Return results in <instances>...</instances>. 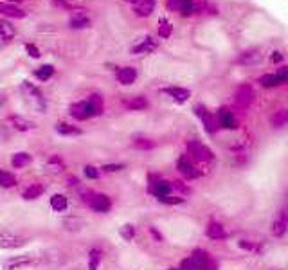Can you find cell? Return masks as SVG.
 <instances>
[{
  "mask_svg": "<svg viewBox=\"0 0 288 270\" xmlns=\"http://www.w3.org/2000/svg\"><path fill=\"white\" fill-rule=\"evenodd\" d=\"M286 227H288V216L286 214H281L278 220L274 222V227H272V234L274 236H283L286 232Z\"/></svg>",
  "mask_w": 288,
  "mask_h": 270,
  "instance_id": "cell-23",
  "label": "cell"
},
{
  "mask_svg": "<svg viewBox=\"0 0 288 270\" xmlns=\"http://www.w3.org/2000/svg\"><path fill=\"white\" fill-rule=\"evenodd\" d=\"M44 186H40V184H32V186H29V188L24 191V194L22 196L26 198V200H36V198H40L42 194H44Z\"/></svg>",
  "mask_w": 288,
  "mask_h": 270,
  "instance_id": "cell-26",
  "label": "cell"
},
{
  "mask_svg": "<svg viewBox=\"0 0 288 270\" xmlns=\"http://www.w3.org/2000/svg\"><path fill=\"white\" fill-rule=\"evenodd\" d=\"M90 207L98 212H108L110 207H112V202H110V198H108L106 194H96V196L90 200Z\"/></svg>",
  "mask_w": 288,
  "mask_h": 270,
  "instance_id": "cell-12",
  "label": "cell"
},
{
  "mask_svg": "<svg viewBox=\"0 0 288 270\" xmlns=\"http://www.w3.org/2000/svg\"><path fill=\"white\" fill-rule=\"evenodd\" d=\"M34 76L38 78L40 81H47L54 76V67L52 65H42L34 70Z\"/></svg>",
  "mask_w": 288,
  "mask_h": 270,
  "instance_id": "cell-29",
  "label": "cell"
},
{
  "mask_svg": "<svg viewBox=\"0 0 288 270\" xmlns=\"http://www.w3.org/2000/svg\"><path fill=\"white\" fill-rule=\"evenodd\" d=\"M135 148H139V150H152L153 146H155V142L150 139H135Z\"/></svg>",
  "mask_w": 288,
  "mask_h": 270,
  "instance_id": "cell-38",
  "label": "cell"
},
{
  "mask_svg": "<svg viewBox=\"0 0 288 270\" xmlns=\"http://www.w3.org/2000/svg\"><path fill=\"white\" fill-rule=\"evenodd\" d=\"M171 32H173L171 22L166 20V18H160V22H158V36H160V38H170Z\"/></svg>",
  "mask_w": 288,
  "mask_h": 270,
  "instance_id": "cell-33",
  "label": "cell"
},
{
  "mask_svg": "<svg viewBox=\"0 0 288 270\" xmlns=\"http://www.w3.org/2000/svg\"><path fill=\"white\" fill-rule=\"evenodd\" d=\"M122 168H124L122 164H106V166H103V170L106 173H116V171H121Z\"/></svg>",
  "mask_w": 288,
  "mask_h": 270,
  "instance_id": "cell-42",
  "label": "cell"
},
{
  "mask_svg": "<svg viewBox=\"0 0 288 270\" xmlns=\"http://www.w3.org/2000/svg\"><path fill=\"white\" fill-rule=\"evenodd\" d=\"M157 49V42L152 36H144L132 47V54H150Z\"/></svg>",
  "mask_w": 288,
  "mask_h": 270,
  "instance_id": "cell-9",
  "label": "cell"
},
{
  "mask_svg": "<svg viewBox=\"0 0 288 270\" xmlns=\"http://www.w3.org/2000/svg\"><path fill=\"white\" fill-rule=\"evenodd\" d=\"M56 132H58L60 135H70V137H74V135H81V130L78 128V126L67 124V122H58V124H56Z\"/></svg>",
  "mask_w": 288,
  "mask_h": 270,
  "instance_id": "cell-28",
  "label": "cell"
},
{
  "mask_svg": "<svg viewBox=\"0 0 288 270\" xmlns=\"http://www.w3.org/2000/svg\"><path fill=\"white\" fill-rule=\"evenodd\" d=\"M166 8L182 16H191L198 11V4L194 0H166Z\"/></svg>",
  "mask_w": 288,
  "mask_h": 270,
  "instance_id": "cell-1",
  "label": "cell"
},
{
  "mask_svg": "<svg viewBox=\"0 0 288 270\" xmlns=\"http://www.w3.org/2000/svg\"><path fill=\"white\" fill-rule=\"evenodd\" d=\"M27 243V238L18 236L9 230H0V247L2 248H20Z\"/></svg>",
  "mask_w": 288,
  "mask_h": 270,
  "instance_id": "cell-4",
  "label": "cell"
},
{
  "mask_svg": "<svg viewBox=\"0 0 288 270\" xmlns=\"http://www.w3.org/2000/svg\"><path fill=\"white\" fill-rule=\"evenodd\" d=\"M16 186V178H14V175H11V173H8V171L0 170V188H14Z\"/></svg>",
  "mask_w": 288,
  "mask_h": 270,
  "instance_id": "cell-30",
  "label": "cell"
},
{
  "mask_svg": "<svg viewBox=\"0 0 288 270\" xmlns=\"http://www.w3.org/2000/svg\"><path fill=\"white\" fill-rule=\"evenodd\" d=\"M194 114H196V116L200 117V121L204 122V128H206L207 134H214L216 128H218V122L214 121V117L211 116V112H209L204 104H198V106H194Z\"/></svg>",
  "mask_w": 288,
  "mask_h": 270,
  "instance_id": "cell-6",
  "label": "cell"
},
{
  "mask_svg": "<svg viewBox=\"0 0 288 270\" xmlns=\"http://www.w3.org/2000/svg\"><path fill=\"white\" fill-rule=\"evenodd\" d=\"M260 83L263 86H268V88H274V86H278V85H281L283 81L279 80V76L278 74H265V76H261L260 78Z\"/></svg>",
  "mask_w": 288,
  "mask_h": 270,
  "instance_id": "cell-31",
  "label": "cell"
},
{
  "mask_svg": "<svg viewBox=\"0 0 288 270\" xmlns=\"http://www.w3.org/2000/svg\"><path fill=\"white\" fill-rule=\"evenodd\" d=\"M137 80V68L134 67H122L117 70V81L121 85H132Z\"/></svg>",
  "mask_w": 288,
  "mask_h": 270,
  "instance_id": "cell-14",
  "label": "cell"
},
{
  "mask_svg": "<svg viewBox=\"0 0 288 270\" xmlns=\"http://www.w3.org/2000/svg\"><path fill=\"white\" fill-rule=\"evenodd\" d=\"M0 14L4 16H11V18H24L26 13L22 9L16 8L14 4H9V2H0Z\"/></svg>",
  "mask_w": 288,
  "mask_h": 270,
  "instance_id": "cell-17",
  "label": "cell"
},
{
  "mask_svg": "<svg viewBox=\"0 0 288 270\" xmlns=\"http://www.w3.org/2000/svg\"><path fill=\"white\" fill-rule=\"evenodd\" d=\"M11 164H13L14 170H20V168H26L27 164H31V155L26 152L14 153L13 158H11Z\"/></svg>",
  "mask_w": 288,
  "mask_h": 270,
  "instance_id": "cell-22",
  "label": "cell"
},
{
  "mask_svg": "<svg viewBox=\"0 0 288 270\" xmlns=\"http://www.w3.org/2000/svg\"><path fill=\"white\" fill-rule=\"evenodd\" d=\"M70 27L72 29H85V27L90 26V20L85 13H76L70 16Z\"/></svg>",
  "mask_w": 288,
  "mask_h": 270,
  "instance_id": "cell-21",
  "label": "cell"
},
{
  "mask_svg": "<svg viewBox=\"0 0 288 270\" xmlns=\"http://www.w3.org/2000/svg\"><path fill=\"white\" fill-rule=\"evenodd\" d=\"M34 263V258L31 254H24V256H16V258H9V260L4 261V268L6 270H18L22 266H29Z\"/></svg>",
  "mask_w": 288,
  "mask_h": 270,
  "instance_id": "cell-8",
  "label": "cell"
},
{
  "mask_svg": "<svg viewBox=\"0 0 288 270\" xmlns=\"http://www.w3.org/2000/svg\"><path fill=\"white\" fill-rule=\"evenodd\" d=\"M206 234L211 240H224L225 238V229L218 224V222H211V224L207 225Z\"/></svg>",
  "mask_w": 288,
  "mask_h": 270,
  "instance_id": "cell-19",
  "label": "cell"
},
{
  "mask_svg": "<svg viewBox=\"0 0 288 270\" xmlns=\"http://www.w3.org/2000/svg\"><path fill=\"white\" fill-rule=\"evenodd\" d=\"M175 188L180 189V191H184V193H189V189L186 186H182V182H175Z\"/></svg>",
  "mask_w": 288,
  "mask_h": 270,
  "instance_id": "cell-46",
  "label": "cell"
},
{
  "mask_svg": "<svg viewBox=\"0 0 288 270\" xmlns=\"http://www.w3.org/2000/svg\"><path fill=\"white\" fill-rule=\"evenodd\" d=\"M88 103L92 104V108H94V114H96V116H99V114L103 112V99H101V96L92 94V96L88 98Z\"/></svg>",
  "mask_w": 288,
  "mask_h": 270,
  "instance_id": "cell-35",
  "label": "cell"
},
{
  "mask_svg": "<svg viewBox=\"0 0 288 270\" xmlns=\"http://www.w3.org/2000/svg\"><path fill=\"white\" fill-rule=\"evenodd\" d=\"M124 2H130V4H135V2H139V0H124Z\"/></svg>",
  "mask_w": 288,
  "mask_h": 270,
  "instance_id": "cell-48",
  "label": "cell"
},
{
  "mask_svg": "<svg viewBox=\"0 0 288 270\" xmlns=\"http://www.w3.org/2000/svg\"><path fill=\"white\" fill-rule=\"evenodd\" d=\"M191 260L196 263L200 270H206L207 265L211 263V258H209V254H207L206 250H200V248H198V250H194L193 254H191Z\"/></svg>",
  "mask_w": 288,
  "mask_h": 270,
  "instance_id": "cell-18",
  "label": "cell"
},
{
  "mask_svg": "<svg viewBox=\"0 0 288 270\" xmlns=\"http://www.w3.org/2000/svg\"><path fill=\"white\" fill-rule=\"evenodd\" d=\"M261 60V54L258 49H250V50H245L243 54H240L238 62L243 63V65H252V63H258Z\"/></svg>",
  "mask_w": 288,
  "mask_h": 270,
  "instance_id": "cell-20",
  "label": "cell"
},
{
  "mask_svg": "<svg viewBox=\"0 0 288 270\" xmlns=\"http://www.w3.org/2000/svg\"><path fill=\"white\" fill-rule=\"evenodd\" d=\"M124 104L128 110H144V108H148V101L142 96H135V98L124 101Z\"/></svg>",
  "mask_w": 288,
  "mask_h": 270,
  "instance_id": "cell-24",
  "label": "cell"
},
{
  "mask_svg": "<svg viewBox=\"0 0 288 270\" xmlns=\"http://www.w3.org/2000/svg\"><path fill=\"white\" fill-rule=\"evenodd\" d=\"M26 50H27V54H29L31 58H40V56H42L40 50H38V47H36V45H32V44H27Z\"/></svg>",
  "mask_w": 288,
  "mask_h": 270,
  "instance_id": "cell-40",
  "label": "cell"
},
{
  "mask_svg": "<svg viewBox=\"0 0 288 270\" xmlns=\"http://www.w3.org/2000/svg\"><path fill=\"white\" fill-rule=\"evenodd\" d=\"M216 122L218 126L225 128V130H236L238 128V121H236V117L232 116L229 108H220L218 114H216Z\"/></svg>",
  "mask_w": 288,
  "mask_h": 270,
  "instance_id": "cell-7",
  "label": "cell"
},
{
  "mask_svg": "<svg viewBox=\"0 0 288 270\" xmlns=\"http://www.w3.org/2000/svg\"><path fill=\"white\" fill-rule=\"evenodd\" d=\"M70 116L74 117V119H78V121H86V119H90V117H94L96 114H94L92 104H90L88 99H86V101H80V103L72 104Z\"/></svg>",
  "mask_w": 288,
  "mask_h": 270,
  "instance_id": "cell-5",
  "label": "cell"
},
{
  "mask_svg": "<svg viewBox=\"0 0 288 270\" xmlns=\"http://www.w3.org/2000/svg\"><path fill=\"white\" fill-rule=\"evenodd\" d=\"M14 38V27L6 20H0V40L9 42Z\"/></svg>",
  "mask_w": 288,
  "mask_h": 270,
  "instance_id": "cell-25",
  "label": "cell"
},
{
  "mask_svg": "<svg viewBox=\"0 0 288 270\" xmlns=\"http://www.w3.org/2000/svg\"><path fill=\"white\" fill-rule=\"evenodd\" d=\"M121 236L124 240H128V242H130V240H134V236H135V227H134V225H130V224L122 225V227H121Z\"/></svg>",
  "mask_w": 288,
  "mask_h": 270,
  "instance_id": "cell-36",
  "label": "cell"
},
{
  "mask_svg": "<svg viewBox=\"0 0 288 270\" xmlns=\"http://www.w3.org/2000/svg\"><path fill=\"white\" fill-rule=\"evenodd\" d=\"M256 98V92L250 85H240L234 92V103L238 104L240 108H248Z\"/></svg>",
  "mask_w": 288,
  "mask_h": 270,
  "instance_id": "cell-3",
  "label": "cell"
},
{
  "mask_svg": "<svg viewBox=\"0 0 288 270\" xmlns=\"http://www.w3.org/2000/svg\"><path fill=\"white\" fill-rule=\"evenodd\" d=\"M180 270H200L198 268V265L194 263L191 258H188V260L182 261V265H180Z\"/></svg>",
  "mask_w": 288,
  "mask_h": 270,
  "instance_id": "cell-39",
  "label": "cell"
},
{
  "mask_svg": "<svg viewBox=\"0 0 288 270\" xmlns=\"http://www.w3.org/2000/svg\"><path fill=\"white\" fill-rule=\"evenodd\" d=\"M85 176L86 178L96 180V178H99V171L96 170L94 166H85Z\"/></svg>",
  "mask_w": 288,
  "mask_h": 270,
  "instance_id": "cell-41",
  "label": "cell"
},
{
  "mask_svg": "<svg viewBox=\"0 0 288 270\" xmlns=\"http://www.w3.org/2000/svg\"><path fill=\"white\" fill-rule=\"evenodd\" d=\"M6 103V96H0V106H4Z\"/></svg>",
  "mask_w": 288,
  "mask_h": 270,
  "instance_id": "cell-47",
  "label": "cell"
},
{
  "mask_svg": "<svg viewBox=\"0 0 288 270\" xmlns=\"http://www.w3.org/2000/svg\"><path fill=\"white\" fill-rule=\"evenodd\" d=\"M270 60L274 63H279V62H283L284 60V54L283 52H279V50H276V52H272V56H270Z\"/></svg>",
  "mask_w": 288,
  "mask_h": 270,
  "instance_id": "cell-44",
  "label": "cell"
},
{
  "mask_svg": "<svg viewBox=\"0 0 288 270\" xmlns=\"http://www.w3.org/2000/svg\"><path fill=\"white\" fill-rule=\"evenodd\" d=\"M170 270H180V268H170Z\"/></svg>",
  "mask_w": 288,
  "mask_h": 270,
  "instance_id": "cell-50",
  "label": "cell"
},
{
  "mask_svg": "<svg viewBox=\"0 0 288 270\" xmlns=\"http://www.w3.org/2000/svg\"><path fill=\"white\" fill-rule=\"evenodd\" d=\"M11 2H24V0H11Z\"/></svg>",
  "mask_w": 288,
  "mask_h": 270,
  "instance_id": "cell-49",
  "label": "cell"
},
{
  "mask_svg": "<svg viewBox=\"0 0 288 270\" xmlns=\"http://www.w3.org/2000/svg\"><path fill=\"white\" fill-rule=\"evenodd\" d=\"M176 168H178V171L182 173V176H186V178H189V180L196 178V176L200 175V173L194 170L193 164L189 160H186V158H180V160L176 162Z\"/></svg>",
  "mask_w": 288,
  "mask_h": 270,
  "instance_id": "cell-15",
  "label": "cell"
},
{
  "mask_svg": "<svg viewBox=\"0 0 288 270\" xmlns=\"http://www.w3.org/2000/svg\"><path fill=\"white\" fill-rule=\"evenodd\" d=\"M171 189H173V186H171V182H168V180H157V182L152 184V193L157 198L168 196V194L171 193Z\"/></svg>",
  "mask_w": 288,
  "mask_h": 270,
  "instance_id": "cell-16",
  "label": "cell"
},
{
  "mask_svg": "<svg viewBox=\"0 0 288 270\" xmlns=\"http://www.w3.org/2000/svg\"><path fill=\"white\" fill-rule=\"evenodd\" d=\"M164 94L173 98L176 103H186L191 98V92L188 88H182V86H168V88H164Z\"/></svg>",
  "mask_w": 288,
  "mask_h": 270,
  "instance_id": "cell-11",
  "label": "cell"
},
{
  "mask_svg": "<svg viewBox=\"0 0 288 270\" xmlns=\"http://www.w3.org/2000/svg\"><path fill=\"white\" fill-rule=\"evenodd\" d=\"M270 122H272L276 128L284 126L288 122V110H279V112H276L274 116L270 117Z\"/></svg>",
  "mask_w": 288,
  "mask_h": 270,
  "instance_id": "cell-32",
  "label": "cell"
},
{
  "mask_svg": "<svg viewBox=\"0 0 288 270\" xmlns=\"http://www.w3.org/2000/svg\"><path fill=\"white\" fill-rule=\"evenodd\" d=\"M67 196L65 194H52L50 196V207H52L54 211H58V212H62V211H65L67 209Z\"/></svg>",
  "mask_w": 288,
  "mask_h": 270,
  "instance_id": "cell-27",
  "label": "cell"
},
{
  "mask_svg": "<svg viewBox=\"0 0 288 270\" xmlns=\"http://www.w3.org/2000/svg\"><path fill=\"white\" fill-rule=\"evenodd\" d=\"M188 152L189 155L193 158H196L198 162H211L212 158H214V153L207 148V146H204L202 142H198V140H189Z\"/></svg>",
  "mask_w": 288,
  "mask_h": 270,
  "instance_id": "cell-2",
  "label": "cell"
},
{
  "mask_svg": "<svg viewBox=\"0 0 288 270\" xmlns=\"http://www.w3.org/2000/svg\"><path fill=\"white\" fill-rule=\"evenodd\" d=\"M150 232H152L153 236H155V238L158 240V242H162V236H160V234H158V230L155 229V227H152V229H150Z\"/></svg>",
  "mask_w": 288,
  "mask_h": 270,
  "instance_id": "cell-45",
  "label": "cell"
},
{
  "mask_svg": "<svg viewBox=\"0 0 288 270\" xmlns=\"http://www.w3.org/2000/svg\"><path fill=\"white\" fill-rule=\"evenodd\" d=\"M99 261H101V250L99 248H92L88 254V270H98Z\"/></svg>",
  "mask_w": 288,
  "mask_h": 270,
  "instance_id": "cell-34",
  "label": "cell"
},
{
  "mask_svg": "<svg viewBox=\"0 0 288 270\" xmlns=\"http://www.w3.org/2000/svg\"><path fill=\"white\" fill-rule=\"evenodd\" d=\"M279 76V80L283 81V83H286L288 81V67H281V68H278V72H276Z\"/></svg>",
  "mask_w": 288,
  "mask_h": 270,
  "instance_id": "cell-43",
  "label": "cell"
},
{
  "mask_svg": "<svg viewBox=\"0 0 288 270\" xmlns=\"http://www.w3.org/2000/svg\"><path fill=\"white\" fill-rule=\"evenodd\" d=\"M160 204H168V206H178V204H184V198L178 196H160L158 198Z\"/></svg>",
  "mask_w": 288,
  "mask_h": 270,
  "instance_id": "cell-37",
  "label": "cell"
},
{
  "mask_svg": "<svg viewBox=\"0 0 288 270\" xmlns=\"http://www.w3.org/2000/svg\"><path fill=\"white\" fill-rule=\"evenodd\" d=\"M8 121H9V124L13 126L14 130H18V132H29V130H34L36 128L34 122L27 121L26 117H22V116H11Z\"/></svg>",
  "mask_w": 288,
  "mask_h": 270,
  "instance_id": "cell-13",
  "label": "cell"
},
{
  "mask_svg": "<svg viewBox=\"0 0 288 270\" xmlns=\"http://www.w3.org/2000/svg\"><path fill=\"white\" fill-rule=\"evenodd\" d=\"M153 11H155V0H139L134 4V13L140 18L150 16Z\"/></svg>",
  "mask_w": 288,
  "mask_h": 270,
  "instance_id": "cell-10",
  "label": "cell"
}]
</instances>
